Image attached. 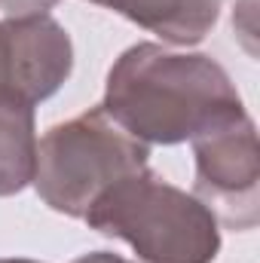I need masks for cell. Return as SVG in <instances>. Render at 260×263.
<instances>
[{"instance_id": "obj_1", "label": "cell", "mask_w": 260, "mask_h": 263, "mask_svg": "<svg viewBox=\"0 0 260 263\" xmlns=\"http://www.w3.org/2000/svg\"><path fill=\"white\" fill-rule=\"evenodd\" d=\"M101 107L144 144L193 141L245 114L236 83L211 55L156 43H138L114 62Z\"/></svg>"}, {"instance_id": "obj_2", "label": "cell", "mask_w": 260, "mask_h": 263, "mask_svg": "<svg viewBox=\"0 0 260 263\" xmlns=\"http://www.w3.org/2000/svg\"><path fill=\"white\" fill-rule=\"evenodd\" d=\"M83 220L101 236L129 242L144 263H211L220 251L217 217L150 168L110 184Z\"/></svg>"}, {"instance_id": "obj_3", "label": "cell", "mask_w": 260, "mask_h": 263, "mask_svg": "<svg viewBox=\"0 0 260 263\" xmlns=\"http://www.w3.org/2000/svg\"><path fill=\"white\" fill-rule=\"evenodd\" d=\"M147 156L150 147L132 138L98 104L52 126L43 141H37V168L31 184L52 211L83 217L110 184L147 168Z\"/></svg>"}, {"instance_id": "obj_4", "label": "cell", "mask_w": 260, "mask_h": 263, "mask_svg": "<svg viewBox=\"0 0 260 263\" xmlns=\"http://www.w3.org/2000/svg\"><path fill=\"white\" fill-rule=\"evenodd\" d=\"M193 196L230 230H254L260 220V150L248 114L193 138Z\"/></svg>"}, {"instance_id": "obj_5", "label": "cell", "mask_w": 260, "mask_h": 263, "mask_svg": "<svg viewBox=\"0 0 260 263\" xmlns=\"http://www.w3.org/2000/svg\"><path fill=\"white\" fill-rule=\"evenodd\" d=\"M73 67L67 31L49 15L0 22V92L40 104L62 89Z\"/></svg>"}, {"instance_id": "obj_6", "label": "cell", "mask_w": 260, "mask_h": 263, "mask_svg": "<svg viewBox=\"0 0 260 263\" xmlns=\"http://www.w3.org/2000/svg\"><path fill=\"white\" fill-rule=\"evenodd\" d=\"M175 46L199 43L220 15V0H92Z\"/></svg>"}, {"instance_id": "obj_7", "label": "cell", "mask_w": 260, "mask_h": 263, "mask_svg": "<svg viewBox=\"0 0 260 263\" xmlns=\"http://www.w3.org/2000/svg\"><path fill=\"white\" fill-rule=\"evenodd\" d=\"M37 132L34 104L0 92V196L22 193L34 181Z\"/></svg>"}, {"instance_id": "obj_8", "label": "cell", "mask_w": 260, "mask_h": 263, "mask_svg": "<svg viewBox=\"0 0 260 263\" xmlns=\"http://www.w3.org/2000/svg\"><path fill=\"white\" fill-rule=\"evenodd\" d=\"M59 0H0V9L9 18H22V15H46V9H52Z\"/></svg>"}, {"instance_id": "obj_9", "label": "cell", "mask_w": 260, "mask_h": 263, "mask_svg": "<svg viewBox=\"0 0 260 263\" xmlns=\"http://www.w3.org/2000/svg\"><path fill=\"white\" fill-rule=\"evenodd\" d=\"M73 263H129V260H123L120 254H110V251H92V254H86V257H80Z\"/></svg>"}, {"instance_id": "obj_10", "label": "cell", "mask_w": 260, "mask_h": 263, "mask_svg": "<svg viewBox=\"0 0 260 263\" xmlns=\"http://www.w3.org/2000/svg\"><path fill=\"white\" fill-rule=\"evenodd\" d=\"M0 263H37V260H25V257H12V260H0Z\"/></svg>"}]
</instances>
